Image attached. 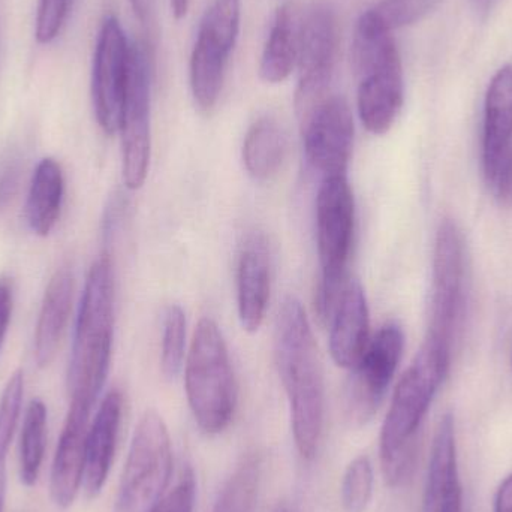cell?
Wrapping results in <instances>:
<instances>
[{
    "instance_id": "7c38bea8",
    "label": "cell",
    "mask_w": 512,
    "mask_h": 512,
    "mask_svg": "<svg viewBox=\"0 0 512 512\" xmlns=\"http://www.w3.org/2000/svg\"><path fill=\"white\" fill-rule=\"evenodd\" d=\"M131 44L120 21L114 15L105 17L93 56L92 101L99 128L107 135L119 132Z\"/></svg>"
},
{
    "instance_id": "836d02e7",
    "label": "cell",
    "mask_w": 512,
    "mask_h": 512,
    "mask_svg": "<svg viewBox=\"0 0 512 512\" xmlns=\"http://www.w3.org/2000/svg\"><path fill=\"white\" fill-rule=\"evenodd\" d=\"M12 309H14V291L8 279H0V354L5 345L6 334L11 324Z\"/></svg>"
},
{
    "instance_id": "cb8c5ba5",
    "label": "cell",
    "mask_w": 512,
    "mask_h": 512,
    "mask_svg": "<svg viewBox=\"0 0 512 512\" xmlns=\"http://www.w3.org/2000/svg\"><path fill=\"white\" fill-rule=\"evenodd\" d=\"M47 406L35 399L27 406L20 442V477L24 486H35L41 472L47 438Z\"/></svg>"
},
{
    "instance_id": "3957f363",
    "label": "cell",
    "mask_w": 512,
    "mask_h": 512,
    "mask_svg": "<svg viewBox=\"0 0 512 512\" xmlns=\"http://www.w3.org/2000/svg\"><path fill=\"white\" fill-rule=\"evenodd\" d=\"M351 59L357 78L358 117L370 134H387L405 102V77L394 32L372 8L355 24Z\"/></svg>"
},
{
    "instance_id": "4fadbf2b",
    "label": "cell",
    "mask_w": 512,
    "mask_h": 512,
    "mask_svg": "<svg viewBox=\"0 0 512 512\" xmlns=\"http://www.w3.org/2000/svg\"><path fill=\"white\" fill-rule=\"evenodd\" d=\"M304 152L324 177L346 176L354 146V116L345 96L331 93L300 122Z\"/></svg>"
},
{
    "instance_id": "1f68e13d",
    "label": "cell",
    "mask_w": 512,
    "mask_h": 512,
    "mask_svg": "<svg viewBox=\"0 0 512 512\" xmlns=\"http://www.w3.org/2000/svg\"><path fill=\"white\" fill-rule=\"evenodd\" d=\"M484 176L498 203L512 207V146Z\"/></svg>"
},
{
    "instance_id": "8d00e7d4",
    "label": "cell",
    "mask_w": 512,
    "mask_h": 512,
    "mask_svg": "<svg viewBox=\"0 0 512 512\" xmlns=\"http://www.w3.org/2000/svg\"><path fill=\"white\" fill-rule=\"evenodd\" d=\"M170 5L176 20H183L188 15L191 0H170Z\"/></svg>"
},
{
    "instance_id": "ac0fdd59",
    "label": "cell",
    "mask_w": 512,
    "mask_h": 512,
    "mask_svg": "<svg viewBox=\"0 0 512 512\" xmlns=\"http://www.w3.org/2000/svg\"><path fill=\"white\" fill-rule=\"evenodd\" d=\"M74 291L72 271L68 267L57 268L45 289L36 321L33 357L41 369L50 366L59 351L71 318Z\"/></svg>"
},
{
    "instance_id": "d6a6232c",
    "label": "cell",
    "mask_w": 512,
    "mask_h": 512,
    "mask_svg": "<svg viewBox=\"0 0 512 512\" xmlns=\"http://www.w3.org/2000/svg\"><path fill=\"white\" fill-rule=\"evenodd\" d=\"M135 18L143 30V45L155 57L158 45V0H129Z\"/></svg>"
},
{
    "instance_id": "74e56055",
    "label": "cell",
    "mask_w": 512,
    "mask_h": 512,
    "mask_svg": "<svg viewBox=\"0 0 512 512\" xmlns=\"http://www.w3.org/2000/svg\"><path fill=\"white\" fill-rule=\"evenodd\" d=\"M274 512H291V510H289L288 505L280 504V505H277V508H276V510H274Z\"/></svg>"
},
{
    "instance_id": "44dd1931",
    "label": "cell",
    "mask_w": 512,
    "mask_h": 512,
    "mask_svg": "<svg viewBox=\"0 0 512 512\" xmlns=\"http://www.w3.org/2000/svg\"><path fill=\"white\" fill-rule=\"evenodd\" d=\"M511 146L512 63H507L493 75L484 101V173H487Z\"/></svg>"
},
{
    "instance_id": "8992f818",
    "label": "cell",
    "mask_w": 512,
    "mask_h": 512,
    "mask_svg": "<svg viewBox=\"0 0 512 512\" xmlns=\"http://www.w3.org/2000/svg\"><path fill=\"white\" fill-rule=\"evenodd\" d=\"M468 261L462 230L444 219L436 233L430 322L424 343L450 358L468 306Z\"/></svg>"
},
{
    "instance_id": "2e32d148",
    "label": "cell",
    "mask_w": 512,
    "mask_h": 512,
    "mask_svg": "<svg viewBox=\"0 0 512 512\" xmlns=\"http://www.w3.org/2000/svg\"><path fill=\"white\" fill-rule=\"evenodd\" d=\"M421 512H462L456 423L451 414L441 418L433 438Z\"/></svg>"
},
{
    "instance_id": "5bb4252c",
    "label": "cell",
    "mask_w": 512,
    "mask_h": 512,
    "mask_svg": "<svg viewBox=\"0 0 512 512\" xmlns=\"http://www.w3.org/2000/svg\"><path fill=\"white\" fill-rule=\"evenodd\" d=\"M405 334L396 322H388L367 343L357 366L352 369L348 411L352 420L366 423L378 411L402 360Z\"/></svg>"
},
{
    "instance_id": "d590c367",
    "label": "cell",
    "mask_w": 512,
    "mask_h": 512,
    "mask_svg": "<svg viewBox=\"0 0 512 512\" xmlns=\"http://www.w3.org/2000/svg\"><path fill=\"white\" fill-rule=\"evenodd\" d=\"M495 512H512V474L499 486L495 498Z\"/></svg>"
},
{
    "instance_id": "d6986e66",
    "label": "cell",
    "mask_w": 512,
    "mask_h": 512,
    "mask_svg": "<svg viewBox=\"0 0 512 512\" xmlns=\"http://www.w3.org/2000/svg\"><path fill=\"white\" fill-rule=\"evenodd\" d=\"M270 255L264 239L251 237L237 264V309L240 324L248 333L261 328L270 301Z\"/></svg>"
},
{
    "instance_id": "e575fe53",
    "label": "cell",
    "mask_w": 512,
    "mask_h": 512,
    "mask_svg": "<svg viewBox=\"0 0 512 512\" xmlns=\"http://www.w3.org/2000/svg\"><path fill=\"white\" fill-rule=\"evenodd\" d=\"M18 186V168L9 165L0 177V209L8 206Z\"/></svg>"
},
{
    "instance_id": "ba28073f",
    "label": "cell",
    "mask_w": 512,
    "mask_h": 512,
    "mask_svg": "<svg viewBox=\"0 0 512 512\" xmlns=\"http://www.w3.org/2000/svg\"><path fill=\"white\" fill-rule=\"evenodd\" d=\"M173 447L164 418L147 411L135 427L114 512H149L167 492Z\"/></svg>"
},
{
    "instance_id": "5b68a950",
    "label": "cell",
    "mask_w": 512,
    "mask_h": 512,
    "mask_svg": "<svg viewBox=\"0 0 512 512\" xmlns=\"http://www.w3.org/2000/svg\"><path fill=\"white\" fill-rule=\"evenodd\" d=\"M185 388L189 408L200 429L219 435L230 426L237 406V384L221 328L203 318L195 327L186 355Z\"/></svg>"
},
{
    "instance_id": "9c48e42d",
    "label": "cell",
    "mask_w": 512,
    "mask_h": 512,
    "mask_svg": "<svg viewBox=\"0 0 512 512\" xmlns=\"http://www.w3.org/2000/svg\"><path fill=\"white\" fill-rule=\"evenodd\" d=\"M242 21V0H213L201 18L189 62V84L198 110H215L224 90Z\"/></svg>"
},
{
    "instance_id": "f1b7e54d",
    "label": "cell",
    "mask_w": 512,
    "mask_h": 512,
    "mask_svg": "<svg viewBox=\"0 0 512 512\" xmlns=\"http://www.w3.org/2000/svg\"><path fill=\"white\" fill-rule=\"evenodd\" d=\"M438 2L439 0H381L372 9L379 20L394 32L420 21Z\"/></svg>"
},
{
    "instance_id": "7402d4cb",
    "label": "cell",
    "mask_w": 512,
    "mask_h": 512,
    "mask_svg": "<svg viewBox=\"0 0 512 512\" xmlns=\"http://www.w3.org/2000/svg\"><path fill=\"white\" fill-rule=\"evenodd\" d=\"M65 177L56 159L42 158L33 171L26 201V221L35 236L45 239L53 233L62 212Z\"/></svg>"
},
{
    "instance_id": "484cf974",
    "label": "cell",
    "mask_w": 512,
    "mask_h": 512,
    "mask_svg": "<svg viewBox=\"0 0 512 512\" xmlns=\"http://www.w3.org/2000/svg\"><path fill=\"white\" fill-rule=\"evenodd\" d=\"M186 315L179 304H171L164 316L161 367L168 379L176 378L185 360Z\"/></svg>"
},
{
    "instance_id": "6da1fadb",
    "label": "cell",
    "mask_w": 512,
    "mask_h": 512,
    "mask_svg": "<svg viewBox=\"0 0 512 512\" xmlns=\"http://www.w3.org/2000/svg\"><path fill=\"white\" fill-rule=\"evenodd\" d=\"M274 355L288 397L295 448L304 460H313L324 432V372L312 325L297 298L288 297L280 306Z\"/></svg>"
},
{
    "instance_id": "83f0119b",
    "label": "cell",
    "mask_w": 512,
    "mask_h": 512,
    "mask_svg": "<svg viewBox=\"0 0 512 512\" xmlns=\"http://www.w3.org/2000/svg\"><path fill=\"white\" fill-rule=\"evenodd\" d=\"M23 396L15 390H8L0 397V512H5L6 457L20 420Z\"/></svg>"
},
{
    "instance_id": "d4e9b609",
    "label": "cell",
    "mask_w": 512,
    "mask_h": 512,
    "mask_svg": "<svg viewBox=\"0 0 512 512\" xmlns=\"http://www.w3.org/2000/svg\"><path fill=\"white\" fill-rule=\"evenodd\" d=\"M259 463L255 454H249L237 466L222 489L213 512H254L259 486Z\"/></svg>"
},
{
    "instance_id": "9a60e30c",
    "label": "cell",
    "mask_w": 512,
    "mask_h": 512,
    "mask_svg": "<svg viewBox=\"0 0 512 512\" xmlns=\"http://www.w3.org/2000/svg\"><path fill=\"white\" fill-rule=\"evenodd\" d=\"M328 321L331 358L342 369H354L370 340L369 306L357 279L343 280Z\"/></svg>"
},
{
    "instance_id": "277c9868",
    "label": "cell",
    "mask_w": 512,
    "mask_h": 512,
    "mask_svg": "<svg viewBox=\"0 0 512 512\" xmlns=\"http://www.w3.org/2000/svg\"><path fill=\"white\" fill-rule=\"evenodd\" d=\"M450 364V358L423 343L396 385L379 439L382 472L390 486H399L411 472L418 430L447 378Z\"/></svg>"
},
{
    "instance_id": "e0dca14e",
    "label": "cell",
    "mask_w": 512,
    "mask_h": 512,
    "mask_svg": "<svg viewBox=\"0 0 512 512\" xmlns=\"http://www.w3.org/2000/svg\"><path fill=\"white\" fill-rule=\"evenodd\" d=\"M122 414V393L111 390L102 400L95 418L90 423L83 474V486L90 498L98 496L107 483L116 453Z\"/></svg>"
},
{
    "instance_id": "f546056e",
    "label": "cell",
    "mask_w": 512,
    "mask_h": 512,
    "mask_svg": "<svg viewBox=\"0 0 512 512\" xmlns=\"http://www.w3.org/2000/svg\"><path fill=\"white\" fill-rule=\"evenodd\" d=\"M72 0H39L35 36L39 44H51L62 32Z\"/></svg>"
},
{
    "instance_id": "8fae6325",
    "label": "cell",
    "mask_w": 512,
    "mask_h": 512,
    "mask_svg": "<svg viewBox=\"0 0 512 512\" xmlns=\"http://www.w3.org/2000/svg\"><path fill=\"white\" fill-rule=\"evenodd\" d=\"M153 59L143 42H132L128 84L120 114L122 176L129 191L146 183L152 153L150 102H152Z\"/></svg>"
},
{
    "instance_id": "ffe728a7",
    "label": "cell",
    "mask_w": 512,
    "mask_h": 512,
    "mask_svg": "<svg viewBox=\"0 0 512 512\" xmlns=\"http://www.w3.org/2000/svg\"><path fill=\"white\" fill-rule=\"evenodd\" d=\"M300 23L301 9L295 3H282L274 12L258 66L264 83H283L295 71Z\"/></svg>"
},
{
    "instance_id": "603a6c76",
    "label": "cell",
    "mask_w": 512,
    "mask_h": 512,
    "mask_svg": "<svg viewBox=\"0 0 512 512\" xmlns=\"http://www.w3.org/2000/svg\"><path fill=\"white\" fill-rule=\"evenodd\" d=\"M288 140L273 117H259L246 132L242 158L246 171L255 180H268L285 161Z\"/></svg>"
},
{
    "instance_id": "4dcf8cb0",
    "label": "cell",
    "mask_w": 512,
    "mask_h": 512,
    "mask_svg": "<svg viewBox=\"0 0 512 512\" xmlns=\"http://www.w3.org/2000/svg\"><path fill=\"white\" fill-rule=\"evenodd\" d=\"M197 483L191 466H185L173 489L167 490L149 512H194Z\"/></svg>"
},
{
    "instance_id": "30bf717a",
    "label": "cell",
    "mask_w": 512,
    "mask_h": 512,
    "mask_svg": "<svg viewBox=\"0 0 512 512\" xmlns=\"http://www.w3.org/2000/svg\"><path fill=\"white\" fill-rule=\"evenodd\" d=\"M339 56V21L333 6L313 2L301 11L295 110L298 122L331 95Z\"/></svg>"
},
{
    "instance_id": "4316f807",
    "label": "cell",
    "mask_w": 512,
    "mask_h": 512,
    "mask_svg": "<svg viewBox=\"0 0 512 512\" xmlns=\"http://www.w3.org/2000/svg\"><path fill=\"white\" fill-rule=\"evenodd\" d=\"M373 495V468L369 457L358 456L346 468L342 481V504L346 512H364Z\"/></svg>"
},
{
    "instance_id": "7a4b0ae2",
    "label": "cell",
    "mask_w": 512,
    "mask_h": 512,
    "mask_svg": "<svg viewBox=\"0 0 512 512\" xmlns=\"http://www.w3.org/2000/svg\"><path fill=\"white\" fill-rule=\"evenodd\" d=\"M114 267L99 256L84 283L68 370L69 409L92 415L110 372L114 339Z\"/></svg>"
},
{
    "instance_id": "52a82bcc",
    "label": "cell",
    "mask_w": 512,
    "mask_h": 512,
    "mask_svg": "<svg viewBox=\"0 0 512 512\" xmlns=\"http://www.w3.org/2000/svg\"><path fill=\"white\" fill-rule=\"evenodd\" d=\"M355 228L354 192L348 176L324 177L316 195V246L319 280L316 309L328 321L345 277Z\"/></svg>"
}]
</instances>
